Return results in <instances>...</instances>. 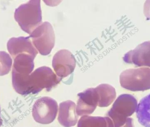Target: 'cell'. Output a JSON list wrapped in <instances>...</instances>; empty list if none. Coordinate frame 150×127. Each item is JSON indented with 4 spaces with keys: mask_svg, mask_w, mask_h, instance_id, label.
I'll use <instances>...</instances> for the list:
<instances>
[{
    "mask_svg": "<svg viewBox=\"0 0 150 127\" xmlns=\"http://www.w3.org/2000/svg\"><path fill=\"white\" fill-rule=\"evenodd\" d=\"M133 121L132 118H128L126 123L121 127H134Z\"/></svg>",
    "mask_w": 150,
    "mask_h": 127,
    "instance_id": "cell-16",
    "label": "cell"
},
{
    "mask_svg": "<svg viewBox=\"0 0 150 127\" xmlns=\"http://www.w3.org/2000/svg\"><path fill=\"white\" fill-rule=\"evenodd\" d=\"M58 111V104L54 99L49 97H43L34 103L32 109L33 117L38 123L47 125L53 122Z\"/></svg>",
    "mask_w": 150,
    "mask_h": 127,
    "instance_id": "cell-6",
    "label": "cell"
},
{
    "mask_svg": "<svg viewBox=\"0 0 150 127\" xmlns=\"http://www.w3.org/2000/svg\"><path fill=\"white\" fill-rule=\"evenodd\" d=\"M49 67L43 66L33 72L25 75H12L13 87L18 93L23 95L36 94L46 89L51 90L61 80Z\"/></svg>",
    "mask_w": 150,
    "mask_h": 127,
    "instance_id": "cell-1",
    "label": "cell"
},
{
    "mask_svg": "<svg viewBox=\"0 0 150 127\" xmlns=\"http://www.w3.org/2000/svg\"><path fill=\"white\" fill-rule=\"evenodd\" d=\"M14 17L21 29L30 35L42 24L40 1L32 0L22 4L15 11Z\"/></svg>",
    "mask_w": 150,
    "mask_h": 127,
    "instance_id": "cell-2",
    "label": "cell"
},
{
    "mask_svg": "<svg viewBox=\"0 0 150 127\" xmlns=\"http://www.w3.org/2000/svg\"><path fill=\"white\" fill-rule=\"evenodd\" d=\"M136 113L139 123L144 127H150V94L141 99Z\"/></svg>",
    "mask_w": 150,
    "mask_h": 127,
    "instance_id": "cell-14",
    "label": "cell"
},
{
    "mask_svg": "<svg viewBox=\"0 0 150 127\" xmlns=\"http://www.w3.org/2000/svg\"><path fill=\"white\" fill-rule=\"evenodd\" d=\"M123 59L126 63L133 64L136 66L150 67V41H145L128 52Z\"/></svg>",
    "mask_w": 150,
    "mask_h": 127,
    "instance_id": "cell-9",
    "label": "cell"
},
{
    "mask_svg": "<svg viewBox=\"0 0 150 127\" xmlns=\"http://www.w3.org/2000/svg\"><path fill=\"white\" fill-rule=\"evenodd\" d=\"M0 114H1V111H0ZM2 124V121L1 119V115H0V127L1 126Z\"/></svg>",
    "mask_w": 150,
    "mask_h": 127,
    "instance_id": "cell-17",
    "label": "cell"
},
{
    "mask_svg": "<svg viewBox=\"0 0 150 127\" xmlns=\"http://www.w3.org/2000/svg\"><path fill=\"white\" fill-rule=\"evenodd\" d=\"M40 53L43 55L49 54L55 43V35L52 25L44 22L37 27L29 36Z\"/></svg>",
    "mask_w": 150,
    "mask_h": 127,
    "instance_id": "cell-5",
    "label": "cell"
},
{
    "mask_svg": "<svg viewBox=\"0 0 150 127\" xmlns=\"http://www.w3.org/2000/svg\"><path fill=\"white\" fill-rule=\"evenodd\" d=\"M29 37L11 38L7 43V49L11 56L15 59L20 54H27L35 58L38 54Z\"/></svg>",
    "mask_w": 150,
    "mask_h": 127,
    "instance_id": "cell-10",
    "label": "cell"
},
{
    "mask_svg": "<svg viewBox=\"0 0 150 127\" xmlns=\"http://www.w3.org/2000/svg\"><path fill=\"white\" fill-rule=\"evenodd\" d=\"M79 97L76 106L78 116L90 115L94 112L98 106L99 96L96 88L87 89L78 94Z\"/></svg>",
    "mask_w": 150,
    "mask_h": 127,
    "instance_id": "cell-8",
    "label": "cell"
},
{
    "mask_svg": "<svg viewBox=\"0 0 150 127\" xmlns=\"http://www.w3.org/2000/svg\"><path fill=\"white\" fill-rule=\"evenodd\" d=\"M95 88L98 94V106L99 107H108L115 99L116 91L112 85L107 84H102Z\"/></svg>",
    "mask_w": 150,
    "mask_h": 127,
    "instance_id": "cell-12",
    "label": "cell"
},
{
    "mask_svg": "<svg viewBox=\"0 0 150 127\" xmlns=\"http://www.w3.org/2000/svg\"><path fill=\"white\" fill-rule=\"evenodd\" d=\"M76 106L74 102L67 100L60 103L59 107L58 121L65 127L74 126L78 121Z\"/></svg>",
    "mask_w": 150,
    "mask_h": 127,
    "instance_id": "cell-11",
    "label": "cell"
},
{
    "mask_svg": "<svg viewBox=\"0 0 150 127\" xmlns=\"http://www.w3.org/2000/svg\"><path fill=\"white\" fill-rule=\"evenodd\" d=\"M77 127H114L109 117L83 116L79 119Z\"/></svg>",
    "mask_w": 150,
    "mask_h": 127,
    "instance_id": "cell-13",
    "label": "cell"
},
{
    "mask_svg": "<svg viewBox=\"0 0 150 127\" xmlns=\"http://www.w3.org/2000/svg\"><path fill=\"white\" fill-rule=\"evenodd\" d=\"M122 88L131 91H144L150 89V68L142 67L122 71L120 77Z\"/></svg>",
    "mask_w": 150,
    "mask_h": 127,
    "instance_id": "cell-4",
    "label": "cell"
},
{
    "mask_svg": "<svg viewBox=\"0 0 150 127\" xmlns=\"http://www.w3.org/2000/svg\"><path fill=\"white\" fill-rule=\"evenodd\" d=\"M74 56L69 51L62 50L54 56L52 66L56 75L60 78L66 77L73 73L76 67Z\"/></svg>",
    "mask_w": 150,
    "mask_h": 127,
    "instance_id": "cell-7",
    "label": "cell"
},
{
    "mask_svg": "<svg viewBox=\"0 0 150 127\" xmlns=\"http://www.w3.org/2000/svg\"><path fill=\"white\" fill-rule=\"evenodd\" d=\"M12 61L9 54L0 52V76L7 75L10 71Z\"/></svg>",
    "mask_w": 150,
    "mask_h": 127,
    "instance_id": "cell-15",
    "label": "cell"
},
{
    "mask_svg": "<svg viewBox=\"0 0 150 127\" xmlns=\"http://www.w3.org/2000/svg\"><path fill=\"white\" fill-rule=\"evenodd\" d=\"M137 105V100L133 95L122 94L115 101L107 115L112 120L114 127H121L128 117L136 111Z\"/></svg>",
    "mask_w": 150,
    "mask_h": 127,
    "instance_id": "cell-3",
    "label": "cell"
}]
</instances>
